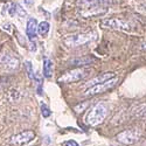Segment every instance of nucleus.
<instances>
[{
  "mask_svg": "<svg viewBox=\"0 0 146 146\" xmlns=\"http://www.w3.org/2000/svg\"><path fill=\"white\" fill-rule=\"evenodd\" d=\"M112 0H77V9L83 17L102 15L106 13Z\"/></svg>",
  "mask_w": 146,
  "mask_h": 146,
  "instance_id": "obj_1",
  "label": "nucleus"
},
{
  "mask_svg": "<svg viewBox=\"0 0 146 146\" xmlns=\"http://www.w3.org/2000/svg\"><path fill=\"white\" fill-rule=\"evenodd\" d=\"M108 116V105L104 102L97 103L86 116V121L90 126H97L102 124Z\"/></svg>",
  "mask_w": 146,
  "mask_h": 146,
  "instance_id": "obj_2",
  "label": "nucleus"
},
{
  "mask_svg": "<svg viewBox=\"0 0 146 146\" xmlns=\"http://www.w3.org/2000/svg\"><path fill=\"white\" fill-rule=\"evenodd\" d=\"M97 39L96 33H81V34H74L69 35L68 38H66L64 43L68 47H78V46H84L88 44Z\"/></svg>",
  "mask_w": 146,
  "mask_h": 146,
  "instance_id": "obj_3",
  "label": "nucleus"
},
{
  "mask_svg": "<svg viewBox=\"0 0 146 146\" xmlns=\"http://www.w3.org/2000/svg\"><path fill=\"white\" fill-rule=\"evenodd\" d=\"M91 72V69L89 68H76L74 70L67 71L66 74H63L61 77H58V82L61 83H71V82H77V81H82L86 77H88Z\"/></svg>",
  "mask_w": 146,
  "mask_h": 146,
  "instance_id": "obj_4",
  "label": "nucleus"
},
{
  "mask_svg": "<svg viewBox=\"0 0 146 146\" xmlns=\"http://www.w3.org/2000/svg\"><path fill=\"white\" fill-rule=\"evenodd\" d=\"M117 81L118 78L117 77H113L111 80H109L104 83H101V84H96V86L91 87V88H88L86 91L83 92V95L86 97H91V96H95V95H98V94H102V92H105L108 90L112 89L116 84H117Z\"/></svg>",
  "mask_w": 146,
  "mask_h": 146,
  "instance_id": "obj_5",
  "label": "nucleus"
},
{
  "mask_svg": "<svg viewBox=\"0 0 146 146\" xmlns=\"http://www.w3.org/2000/svg\"><path fill=\"white\" fill-rule=\"evenodd\" d=\"M116 139L123 145H132L139 139V133L136 130H125L118 133Z\"/></svg>",
  "mask_w": 146,
  "mask_h": 146,
  "instance_id": "obj_6",
  "label": "nucleus"
},
{
  "mask_svg": "<svg viewBox=\"0 0 146 146\" xmlns=\"http://www.w3.org/2000/svg\"><path fill=\"white\" fill-rule=\"evenodd\" d=\"M34 137H35V133L33 131H23L13 137H11L9 143L13 145H17V146H23V145L31 143L34 139Z\"/></svg>",
  "mask_w": 146,
  "mask_h": 146,
  "instance_id": "obj_7",
  "label": "nucleus"
},
{
  "mask_svg": "<svg viewBox=\"0 0 146 146\" xmlns=\"http://www.w3.org/2000/svg\"><path fill=\"white\" fill-rule=\"evenodd\" d=\"M103 25L105 27H110L113 29H119V31H124V32H130L131 26L130 23L126 22L125 20H120L117 18H111V19H106L103 21Z\"/></svg>",
  "mask_w": 146,
  "mask_h": 146,
  "instance_id": "obj_8",
  "label": "nucleus"
},
{
  "mask_svg": "<svg viewBox=\"0 0 146 146\" xmlns=\"http://www.w3.org/2000/svg\"><path fill=\"white\" fill-rule=\"evenodd\" d=\"M0 66H1L5 70L12 71V70L18 69L19 61H18V58L13 57V56L9 55V54L3 53V54H0Z\"/></svg>",
  "mask_w": 146,
  "mask_h": 146,
  "instance_id": "obj_9",
  "label": "nucleus"
},
{
  "mask_svg": "<svg viewBox=\"0 0 146 146\" xmlns=\"http://www.w3.org/2000/svg\"><path fill=\"white\" fill-rule=\"evenodd\" d=\"M113 77H116V75L113 74V72H104V74H101V75H98V76H96V77H94V78L87 81L86 83H84L83 88H84V89L91 88V87L96 86V84L104 83V82H106V81H109V80H111V78H113Z\"/></svg>",
  "mask_w": 146,
  "mask_h": 146,
  "instance_id": "obj_10",
  "label": "nucleus"
},
{
  "mask_svg": "<svg viewBox=\"0 0 146 146\" xmlns=\"http://www.w3.org/2000/svg\"><path fill=\"white\" fill-rule=\"evenodd\" d=\"M95 62V57L92 56H82V57H75V58H71L70 61H68V64L71 67H77L81 68L83 66H87Z\"/></svg>",
  "mask_w": 146,
  "mask_h": 146,
  "instance_id": "obj_11",
  "label": "nucleus"
},
{
  "mask_svg": "<svg viewBox=\"0 0 146 146\" xmlns=\"http://www.w3.org/2000/svg\"><path fill=\"white\" fill-rule=\"evenodd\" d=\"M36 28H38V22L34 18H29L27 20V26H26V33L31 40H34L36 36Z\"/></svg>",
  "mask_w": 146,
  "mask_h": 146,
  "instance_id": "obj_12",
  "label": "nucleus"
},
{
  "mask_svg": "<svg viewBox=\"0 0 146 146\" xmlns=\"http://www.w3.org/2000/svg\"><path fill=\"white\" fill-rule=\"evenodd\" d=\"M43 75L46 78H50L53 75V62L47 57L43 60Z\"/></svg>",
  "mask_w": 146,
  "mask_h": 146,
  "instance_id": "obj_13",
  "label": "nucleus"
},
{
  "mask_svg": "<svg viewBox=\"0 0 146 146\" xmlns=\"http://www.w3.org/2000/svg\"><path fill=\"white\" fill-rule=\"evenodd\" d=\"M8 13H9L11 17H14V15H17V14H19L20 17H26V12L20 7V5H18V4H15V3L12 4V5L9 6Z\"/></svg>",
  "mask_w": 146,
  "mask_h": 146,
  "instance_id": "obj_14",
  "label": "nucleus"
},
{
  "mask_svg": "<svg viewBox=\"0 0 146 146\" xmlns=\"http://www.w3.org/2000/svg\"><path fill=\"white\" fill-rule=\"evenodd\" d=\"M49 28H50L49 23H48L47 21H42L38 25L36 32H38L39 34H41V35H46V34H48V32H49Z\"/></svg>",
  "mask_w": 146,
  "mask_h": 146,
  "instance_id": "obj_15",
  "label": "nucleus"
},
{
  "mask_svg": "<svg viewBox=\"0 0 146 146\" xmlns=\"http://www.w3.org/2000/svg\"><path fill=\"white\" fill-rule=\"evenodd\" d=\"M25 68H26V71H27V75L31 80H35V74H34V70H33V66L29 61H26L25 62Z\"/></svg>",
  "mask_w": 146,
  "mask_h": 146,
  "instance_id": "obj_16",
  "label": "nucleus"
},
{
  "mask_svg": "<svg viewBox=\"0 0 146 146\" xmlns=\"http://www.w3.org/2000/svg\"><path fill=\"white\" fill-rule=\"evenodd\" d=\"M41 115H42L43 118H48V117L50 116V109L48 108L44 103L41 104Z\"/></svg>",
  "mask_w": 146,
  "mask_h": 146,
  "instance_id": "obj_17",
  "label": "nucleus"
},
{
  "mask_svg": "<svg viewBox=\"0 0 146 146\" xmlns=\"http://www.w3.org/2000/svg\"><path fill=\"white\" fill-rule=\"evenodd\" d=\"M88 105H89V103L88 102H84V103H82V104H80V105H76L75 108H74V110H75V112H82L84 109L86 108H88Z\"/></svg>",
  "mask_w": 146,
  "mask_h": 146,
  "instance_id": "obj_18",
  "label": "nucleus"
},
{
  "mask_svg": "<svg viewBox=\"0 0 146 146\" xmlns=\"http://www.w3.org/2000/svg\"><path fill=\"white\" fill-rule=\"evenodd\" d=\"M63 146H80L75 140H67L63 143Z\"/></svg>",
  "mask_w": 146,
  "mask_h": 146,
  "instance_id": "obj_19",
  "label": "nucleus"
},
{
  "mask_svg": "<svg viewBox=\"0 0 146 146\" xmlns=\"http://www.w3.org/2000/svg\"><path fill=\"white\" fill-rule=\"evenodd\" d=\"M23 1H25V4L28 6H32L34 4V0H23Z\"/></svg>",
  "mask_w": 146,
  "mask_h": 146,
  "instance_id": "obj_20",
  "label": "nucleus"
}]
</instances>
